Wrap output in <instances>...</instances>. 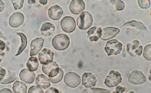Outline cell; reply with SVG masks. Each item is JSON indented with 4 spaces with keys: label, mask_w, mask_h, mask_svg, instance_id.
I'll return each instance as SVG.
<instances>
[{
    "label": "cell",
    "mask_w": 151,
    "mask_h": 93,
    "mask_svg": "<svg viewBox=\"0 0 151 93\" xmlns=\"http://www.w3.org/2000/svg\"><path fill=\"white\" fill-rule=\"evenodd\" d=\"M97 28L96 26L91 28L87 32L88 38H89L91 35H92L96 30Z\"/></svg>",
    "instance_id": "36"
},
{
    "label": "cell",
    "mask_w": 151,
    "mask_h": 93,
    "mask_svg": "<svg viewBox=\"0 0 151 93\" xmlns=\"http://www.w3.org/2000/svg\"><path fill=\"white\" fill-rule=\"evenodd\" d=\"M17 34L20 37L21 43L17 53L15 55L16 56L21 54L26 47L27 43V37L24 34L21 33H17Z\"/></svg>",
    "instance_id": "23"
},
{
    "label": "cell",
    "mask_w": 151,
    "mask_h": 93,
    "mask_svg": "<svg viewBox=\"0 0 151 93\" xmlns=\"http://www.w3.org/2000/svg\"><path fill=\"white\" fill-rule=\"evenodd\" d=\"M70 43L69 37L64 34L56 35L52 41V45L54 48L59 50L66 49L68 47Z\"/></svg>",
    "instance_id": "2"
},
{
    "label": "cell",
    "mask_w": 151,
    "mask_h": 93,
    "mask_svg": "<svg viewBox=\"0 0 151 93\" xmlns=\"http://www.w3.org/2000/svg\"><path fill=\"white\" fill-rule=\"evenodd\" d=\"M63 11L59 6L56 5L52 6L48 10L49 17L54 20L59 19L63 14Z\"/></svg>",
    "instance_id": "17"
},
{
    "label": "cell",
    "mask_w": 151,
    "mask_h": 93,
    "mask_svg": "<svg viewBox=\"0 0 151 93\" xmlns=\"http://www.w3.org/2000/svg\"><path fill=\"white\" fill-rule=\"evenodd\" d=\"M17 75L15 72L8 71L0 83L3 84H7L11 83L18 79Z\"/></svg>",
    "instance_id": "21"
},
{
    "label": "cell",
    "mask_w": 151,
    "mask_h": 93,
    "mask_svg": "<svg viewBox=\"0 0 151 93\" xmlns=\"http://www.w3.org/2000/svg\"><path fill=\"white\" fill-rule=\"evenodd\" d=\"M36 84L38 86L46 89L51 86L49 79L43 74L38 75L36 79Z\"/></svg>",
    "instance_id": "18"
},
{
    "label": "cell",
    "mask_w": 151,
    "mask_h": 93,
    "mask_svg": "<svg viewBox=\"0 0 151 93\" xmlns=\"http://www.w3.org/2000/svg\"><path fill=\"white\" fill-rule=\"evenodd\" d=\"M12 89L15 93H27V87L26 84L17 81L13 84Z\"/></svg>",
    "instance_id": "20"
},
{
    "label": "cell",
    "mask_w": 151,
    "mask_h": 93,
    "mask_svg": "<svg viewBox=\"0 0 151 93\" xmlns=\"http://www.w3.org/2000/svg\"><path fill=\"white\" fill-rule=\"evenodd\" d=\"M138 3L139 6L142 9H147L150 7V3L148 0L138 1Z\"/></svg>",
    "instance_id": "30"
},
{
    "label": "cell",
    "mask_w": 151,
    "mask_h": 93,
    "mask_svg": "<svg viewBox=\"0 0 151 93\" xmlns=\"http://www.w3.org/2000/svg\"><path fill=\"white\" fill-rule=\"evenodd\" d=\"M85 9V4L82 0H73L71 2L69 9L70 11L75 15H78Z\"/></svg>",
    "instance_id": "13"
},
{
    "label": "cell",
    "mask_w": 151,
    "mask_h": 93,
    "mask_svg": "<svg viewBox=\"0 0 151 93\" xmlns=\"http://www.w3.org/2000/svg\"><path fill=\"white\" fill-rule=\"evenodd\" d=\"M24 19V16L22 13L19 12L14 13L9 18V25L12 27L17 28L23 23Z\"/></svg>",
    "instance_id": "12"
},
{
    "label": "cell",
    "mask_w": 151,
    "mask_h": 93,
    "mask_svg": "<svg viewBox=\"0 0 151 93\" xmlns=\"http://www.w3.org/2000/svg\"><path fill=\"white\" fill-rule=\"evenodd\" d=\"M122 44L116 39L111 40L106 43L105 50L108 56L119 54L122 49Z\"/></svg>",
    "instance_id": "3"
},
{
    "label": "cell",
    "mask_w": 151,
    "mask_h": 93,
    "mask_svg": "<svg viewBox=\"0 0 151 93\" xmlns=\"http://www.w3.org/2000/svg\"><path fill=\"white\" fill-rule=\"evenodd\" d=\"M44 39L42 38H37L31 43L30 56L32 57L37 55L43 47Z\"/></svg>",
    "instance_id": "11"
},
{
    "label": "cell",
    "mask_w": 151,
    "mask_h": 93,
    "mask_svg": "<svg viewBox=\"0 0 151 93\" xmlns=\"http://www.w3.org/2000/svg\"><path fill=\"white\" fill-rule=\"evenodd\" d=\"M6 75L5 70L0 66V82L4 79Z\"/></svg>",
    "instance_id": "33"
},
{
    "label": "cell",
    "mask_w": 151,
    "mask_h": 93,
    "mask_svg": "<svg viewBox=\"0 0 151 93\" xmlns=\"http://www.w3.org/2000/svg\"><path fill=\"white\" fill-rule=\"evenodd\" d=\"M60 25L62 29L67 33L73 32L76 28V23L74 18L70 16H66L61 20Z\"/></svg>",
    "instance_id": "7"
},
{
    "label": "cell",
    "mask_w": 151,
    "mask_h": 93,
    "mask_svg": "<svg viewBox=\"0 0 151 93\" xmlns=\"http://www.w3.org/2000/svg\"><path fill=\"white\" fill-rule=\"evenodd\" d=\"M5 43L1 40H0V55L3 52L5 49Z\"/></svg>",
    "instance_id": "35"
},
{
    "label": "cell",
    "mask_w": 151,
    "mask_h": 93,
    "mask_svg": "<svg viewBox=\"0 0 151 93\" xmlns=\"http://www.w3.org/2000/svg\"><path fill=\"white\" fill-rule=\"evenodd\" d=\"M40 3L43 5H45L47 4V0L45 1H40Z\"/></svg>",
    "instance_id": "39"
},
{
    "label": "cell",
    "mask_w": 151,
    "mask_h": 93,
    "mask_svg": "<svg viewBox=\"0 0 151 93\" xmlns=\"http://www.w3.org/2000/svg\"><path fill=\"white\" fill-rule=\"evenodd\" d=\"M93 19L92 15L88 11H85L81 13L77 20L78 28L84 30L89 28L92 25Z\"/></svg>",
    "instance_id": "1"
},
{
    "label": "cell",
    "mask_w": 151,
    "mask_h": 93,
    "mask_svg": "<svg viewBox=\"0 0 151 93\" xmlns=\"http://www.w3.org/2000/svg\"><path fill=\"white\" fill-rule=\"evenodd\" d=\"M127 47V52L132 57L139 56L142 54L143 46L138 40H134L131 43L128 44Z\"/></svg>",
    "instance_id": "9"
},
{
    "label": "cell",
    "mask_w": 151,
    "mask_h": 93,
    "mask_svg": "<svg viewBox=\"0 0 151 93\" xmlns=\"http://www.w3.org/2000/svg\"><path fill=\"white\" fill-rule=\"evenodd\" d=\"M129 93H134V92H133V91H132V92H130Z\"/></svg>",
    "instance_id": "41"
},
{
    "label": "cell",
    "mask_w": 151,
    "mask_h": 93,
    "mask_svg": "<svg viewBox=\"0 0 151 93\" xmlns=\"http://www.w3.org/2000/svg\"><path fill=\"white\" fill-rule=\"evenodd\" d=\"M28 93H44V92L40 87L33 86L29 88Z\"/></svg>",
    "instance_id": "28"
},
{
    "label": "cell",
    "mask_w": 151,
    "mask_h": 93,
    "mask_svg": "<svg viewBox=\"0 0 151 93\" xmlns=\"http://www.w3.org/2000/svg\"><path fill=\"white\" fill-rule=\"evenodd\" d=\"M2 61V60L1 59H0V62H1Z\"/></svg>",
    "instance_id": "42"
},
{
    "label": "cell",
    "mask_w": 151,
    "mask_h": 93,
    "mask_svg": "<svg viewBox=\"0 0 151 93\" xmlns=\"http://www.w3.org/2000/svg\"><path fill=\"white\" fill-rule=\"evenodd\" d=\"M83 92L84 93H111L109 90L97 88L84 89Z\"/></svg>",
    "instance_id": "25"
},
{
    "label": "cell",
    "mask_w": 151,
    "mask_h": 93,
    "mask_svg": "<svg viewBox=\"0 0 151 93\" xmlns=\"http://www.w3.org/2000/svg\"><path fill=\"white\" fill-rule=\"evenodd\" d=\"M123 25L134 26L140 30L147 31V28L142 23L135 21H132L128 22L125 23Z\"/></svg>",
    "instance_id": "24"
},
{
    "label": "cell",
    "mask_w": 151,
    "mask_h": 93,
    "mask_svg": "<svg viewBox=\"0 0 151 93\" xmlns=\"http://www.w3.org/2000/svg\"><path fill=\"white\" fill-rule=\"evenodd\" d=\"M59 68L56 62L53 61L43 64L42 66L43 72L49 77H53L59 72Z\"/></svg>",
    "instance_id": "4"
},
{
    "label": "cell",
    "mask_w": 151,
    "mask_h": 93,
    "mask_svg": "<svg viewBox=\"0 0 151 93\" xmlns=\"http://www.w3.org/2000/svg\"><path fill=\"white\" fill-rule=\"evenodd\" d=\"M39 65L38 60L35 57L30 58L27 64V67L29 70L33 71H36L39 67Z\"/></svg>",
    "instance_id": "22"
},
{
    "label": "cell",
    "mask_w": 151,
    "mask_h": 93,
    "mask_svg": "<svg viewBox=\"0 0 151 93\" xmlns=\"http://www.w3.org/2000/svg\"><path fill=\"white\" fill-rule=\"evenodd\" d=\"M146 80V77L141 71L134 70L129 76L128 81L131 84L136 85L143 84Z\"/></svg>",
    "instance_id": "8"
},
{
    "label": "cell",
    "mask_w": 151,
    "mask_h": 93,
    "mask_svg": "<svg viewBox=\"0 0 151 93\" xmlns=\"http://www.w3.org/2000/svg\"><path fill=\"white\" fill-rule=\"evenodd\" d=\"M45 93H59V92L56 88L51 87L47 90Z\"/></svg>",
    "instance_id": "34"
},
{
    "label": "cell",
    "mask_w": 151,
    "mask_h": 93,
    "mask_svg": "<svg viewBox=\"0 0 151 93\" xmlns=\"http://www.w3.org/2000/svg\"><path fill=\"white\" fill-rule=\"evenodd\" d=\"M122 81L121 75L117 71L112 70L107 76L104 83L107 87H112L118 85Z\"/></svg>",
    "instance_id": "6"
},
{
    "label": "cell",
    "mask_w": 151,
    "mask_h": 93,
    "mask_svg": "<svg viewBox=\"0 0 151 93\" xmlns=\"http://www.w3.org/2000/svg\"><path fill=\"white\" fill-rule=\"evenodd\" d=\"M116 9L118 11L122 10L124 8V3L121 1H115Z\"/></svg>",
    "instance_id": "31"
},
{
    "label": "cell",
    "mask_w": 151,
    "mask_h": 93,
    "mask_svg": "<svg viewBox=\"0 0 151 93\" xmlns=\"http://www.w3.org/2000/svg\"><path fill=\"white\" fill-rule=\"evenodd\" d=\"M126 89V88L125 87L119 86L116 87L115 90L112 93H123L125 90Z\"/></svg>",
    "instance_id": "32"
},
{
    "label": "cell",
    "mask_w": 151,
    "mask_h": 93,
    "mask_svg": "<svg viewBox=\"0 0 151 93\" xmlns=\"http://www.w3.org/2000/svg\"><path fill=\"white\" fill-rule=\"evenodd\" d=\"M64 72L61 68H59V72L56 76L53 77H49L50 81L53 84H57L60 82L63 77Z\"/></svg>",
    "instance_id": "26"
},
{
    "label": "cell",
    "mask_w": 151,
    "mask_h": 93,
    "mask_svg": "<svg viewBox=\"0 0 151 93\" xmlns=\"http://www.w3.org/2000/svg\"><path fill=\"white\" fill-rule=\"evenodd\" d=\"M19 75L21 81L28 84L33 83L35 78V75L34 72L27 69L22 70Z\"/></svg>",
    "instance_id": "14"
},
{
    "label": "cell",
    "mask_w": 151,
    "mask_h": 93,
    "mask_svg": "<svg viewBox=\"0 0 151 93\" xmlns=\"http://www.w3.org/2000/svg\"><path fill=\"white\" fill-rule=\"evenodd\" d=\"M97 80L91 73H85L82 77V85L87 88L95 86Z\"/></svg>",
    "instance_id": "15"
},
{
    "label": "cell",
    "mask_w": 151,
    "mask_h": 93,
    "mask_svg": "<svg viewBox=\"0 0 151 93\" xmlns=\"http://www.w3.org/2000/svg\"><path fill=\"white\" fill-rule=\"evenodd\" d=\"M64 81L65 84L72 88L78 87L81 84V79L80 76L73 72H69L65 75Z\"/></svg>",
    "instance_id": "5"
},
{
    "label": "cell",
    "mask_w": 151,
    "mask_h": 93,
    "mask_svg": "<svg viewBox=\"0 0 151 93\" xmlns=\"http://www.w3.org/2000/svg\"><path fill=\"white\" fill-rule=\"evenodd\" d=\"M0 38H2L4 40L5 39V37H4L3 34L1 31H0Z\"/></svg>",
    "instance_id": "40"
},
{
    "label": "cell",
    "mask_w": 151,
    "mask_h": 93,
    "mask_svg": "<svg viewBox=\"0 0 151 93\" xmlns=\"http://www.w3.org/2000/svg\"><path fill=\"white\" fill-rule=\"evenodd\" d=\"M54 56V53L51 50L44 48L40 53L39 58L41 64H44L48 62L52 61Z\"/></svg>",
    "instance_id": "16"
},
{
    "label": "cell",
    "mask_w": 151,
    "mask_h": 93,
    "mask_svg": "<svg viewBox=\"0 0 151 93\" xmlns=\"http://www.w3.org/2000/svg\"><path fill=\"white\" fill-rule=\"evenodd\" d=\"M5 7V5L4 2L0 0V12L3 11Z\"/></svg>",
    "instance_id": "38"
},
{
    "label": "cell",
    "mask_w": 151,
    "mask_h": 93,
    "mask_svg": "<svg viewBox=\"0 0 151 93\" xmlns=\"http://www.w3.org/2000/svg\"><path fill=\"white\" fill-rule=\"evenodd\" d=\"M143 55L146 60L151 61V44L147 45L145 48Z\"/></svg>",
    "instance_id": "27"
},
{
    "label": "cell",
    "mask_w": 151,
    "mask_h": 93,
    "mask_svg": "<svg viewBox=\"0 0 151 93\" xmlns=\"http://www.w3.org/2000/svg\"><path fill=\"white\" fill-rule=\"evenodd\" d=\"M55 28L54 25L52 23H45L42 26L40 29L41 34L44 36H50L53 33Z\"/></svg>",
    "instance_id": "19"
},
{
    "label": "cell",
    "mask_w": 151,
    "mask_h": 93,
    "mask_svg": "<svg viewBox=\"0 0 151 93\" xmlns=\"http://www.w3.org/2000/svg\"><path fill=\"white\" fill-rule=\"evenodd\" d=\"M11 1L13 4L15 9L17 10L20 9L22 7L24 1L23 0H15Z\"/></svg>",
    "instance_id": "29"
},
{
    "label": "cell",
    "mask_w": 151,
    "mask_h": 93,
    "mask_svg": "<svg viewBox=\"0 0 151 93\" xmlns=\"http://www.w3.org/2000/svg\"><path fill=\"white\" fill-rule=\"evenodd\" d=\"M118 28L107 27L102 29L100 38L104 40H107L116 36L120 32Z\"/></svg>",
    "instance_id": "10"
},
{
    "label": "cell",
    "mask_w": 151,
    "mask_h": 93,
    "mask_svg": "<svg viewBox=\"0 0 151 93\" xmlns=\"http://www.w3.org/2000/svg\"><path fill=\"white\" fill-rule=\"evenodd\" d=\"M0 93H13L9 89L5 88L0 91Z\"/></svg>",
    "instance_id": "37"
}]
</instances>
